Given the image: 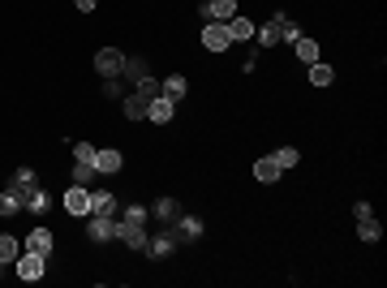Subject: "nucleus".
<instances>
[{"label": "nucleus", "instance_id": "f257e3e1", "mask_svg": "<svg viewBox=\"0 0 387 288\" xmlns=\"http://www.w3.org/2000/svg\"><path fill=\"white\" fill-rule=\"evenodd\" d=\"M254 39H258V47H276V43H293V39H301V26L297 22H288L284 13H276L267 26H254Z\"/></svg>", "mask_w": 387, "mask_h": 288}, {"label": "nucleus", "instance_id": "f03ea898", "mask_svg": "<svg viewBox=\"0 0 387 288\" xmlns=\"http://www.w3.org/2000/svg\"><path fill=\"white\" fill-rule=\"evenodd\" d=\"M39 185H43V181L35 177V168H18V172H13V181L5 185V194H9V198L26 211V202L35 198V189H39Z\"/></svg>", "mask_w": 387, "mask_h": 288}, {"label": "nucleus", "instance_id": "7ed1b4c3", "mask_svg": "<svg viewBox=\"0 0 387 288\" xmlns=\"http://www.w3.org/2000/svg\"><path fill=\"white\" fill-rule=\"evenodd\" d=\"M117 241H125L129 250H142V254H147V241H151V237H147V228H142L138 219L117 215Z\"/></svg>", "mask_w": 387, "mask_h": 288}, {"label": "nucleus", "instance_id": "20e7f679", "mask_svg": "<svg viewBox=\"0 0 387 288\" xmlns=\"http://www.w3.org/2000/svg\"><path fill=\"white\" fill-rule=\"evenodd\" d=\"M95 69H99V77H121L125 52L121 47H99V52H95Z\"/></svg>", "mask_w": 387, "mask_h": 288}, {"label": "nucleus", "instance_id": "39448f33", "mask_svg": "<svg viewBox=\"0 0 387 288\" xmlns=\"http://www.w3.org/2000/svg\"><path fill=\"white\" fill-rule=\"evenodd\" d=\"M86 237L91 241H117V215H86Z\"/></svg>", "mask_w": 387, "mask_h": 288}, {"label": "nucleus", "instance_id": "423d86ee", "mask_svg": "<svg viewBox=\"0 0 387 288\" xmlns=\"http://www.w3.org/2000/svg\"><path fill=\"white\" fill-rule=\"evenodd\" d=\"M43 267H47L43 254H35V250H22V254H18V276H22V280H30V284L43 280Z\"/></svg>", "mask_w": 387, "mask_h": 288}, {"label": "nucleus", "instance_id": "0eeeda50", "mask_svg": "<svg viewBox=\"0 0 387 288\" xmlns=\"http://www.w3.org/2000/svg\"><path fill=\"white\" fill-rule=\"evenodd\" d=\"M228 43H233L228 26H224V22H207V30H202V47H207V52H228Z\"/></svg>", "mask_w": 387, "mask_h": 288}, {"label": "nucleus", "instance_id": "6e6552de", "mask_svg": "<svg viewBox=\"0 0 387 288\" xmlns=\"http://www.w3.org/2000/svg\"><path fill=\"white\" fill-rule=\"evenodd\" d=\"M176 245H181V241H176V232L164 224V228H159V232L151 237V241H147V254H151V259H168V254H172Z\"/></svg>", "mask_w": 387, "mask_h": 288}, {"label": "nucleus", "instance_id": "1a4fd4ad", "mask_svg": "<svg viewBox=\"0 0 387 288\" xmlns=\"http://www.w3.org/2000/svg\"><path fill=\"white\" fill-rule=\"evenodd\" d=\"M64 211L69 215H91V189H82V185H69L64 189Z\"/></svg>", "mask_w": 387, "mask_h": 288}, {"label": "nucleus", "instance_id": "9d476101", "mask_svg": "<svg viewBox=\"0 0 387 288\" xmlns=\"http://www.w3.org/2000/svg\"><path fill=\"white\" fill-rule=\"evenodd\" d=\"M172 232H176V241H181V245H189V241H198V237H202V219L181 211V219L172 224Z\"/></svg>", "mask_w": 387, "mask_h": 288}, {"label": "nucleus", "instance_id": "9b49d317", "mask_svg": "<svg viewBox=\"0 0 387 288\" xmlns=\"http://www.w3.org/2000/svg\"><path fill=\"white\" fill-rule=\"evenodd\" d=\"M151 215H155L159 224H168V228H172V224L181 219V202H176V198H155V202H151Z\"/></svg>", "mask_w": 387, "mask_h": 288}, {"label": "nucleus", "instance_id": "f8f14e48", "mask_svg": "<svg viewBox=\"0 0 387 288\" xmlns=\"http://www.w3.org/2000/svg\"><path fill=\"white\" fill-rule=\"evenodd\" d=\"M52 241H56L52 228H30V237L22 241V250H35V254H43V259H47V254H52Z\"/></svg>", "mask_w": 387, "mask_h": 288}, {"label": "nucleus", "instance_id": "ddd939ff", "mask_svg": "<svg viewBox=\"0 0 387 288\" xmlns=\"http://www.w3.org/2000/svg\"><path fill=\"white\" fill-rule=\"evenodd\" d=\"M233 13H237V0H207V5H202L207 22H228Z\"/></svg>", "mask_w": 387, "mask_h": 288}, {"label": "nucleus", "instance_id": "4468645a", "mask_svg": "<svg viewBox=\"0 0 387 288\" xmlns=\"http://www.w3.org/2000/svg\"><path fill=\"white\" fill-rule=\"evenodd\" d=\"M254 177L263 181V185H276V181L284 177V168L276 164V155H263V159H258V164H254Z\"/></svg>", "mask_w": 387, "mask_h": 288}, {"label": "nucleus", "instance_id": "2eb2a0df", "mask_svg": "<svg viewBox=\"0 0 387 288\" xmlns=\"http://www.w3.org/2000/svg\"><path fill=\"white\" fill-rule=\"evenodd\" d=\"M172 112H176V104H172V99H164V95H155V99L147 104V121L168 125V121H172Z\"/></svg>", "mask_w": 387, "mask_h": 288}, {"label": "nucleus", "instance_id": "dca6fc26", "mask_svg": "<svg viewBox=\"0 0 387 288\" xmlns=\"http://www.w3.org/2000/svg\"><path fill=\"white\" fill-rule=\"evenodd\" d=\"M224 26H228L233 43H250V39H254V22H250V18H241V13H233V18L224 22Z\"/></svg>", "mask_w": 387, "mask_h": 288}, {"label": "nucleus", "instance_id": "f3484780", "mask_svg": "<svg viewBox=\"0 0 387 288\" xmlns=\"http://www.w3.org/2000/svg\"><path fill=\"white\" fill-rule=\"evenodd\" d=\"M91 215H117V198L108 189H91Z\"/></svg>", "mask_w": 387, "mask_h": 288}, {"label": "nucleus", "instance_id": "a211bd4d", "mask_svg": "<svg viewBox=\"0 0 387 288\" xmlns=\"http://www.w3.org/2000/svg\"><path fill=\"white\" fill-rule=\"evenodd\" d=\"M185 91H189V82H185V77L181 73H172V77H164V82H159V95H164V99H185Z\"/></svg>", "mask_w": 387, "mask_h": 288}, {"label": "nucleus", "instance_id": "6ab92c4d", "mask_svg": "<svg viewBox=\"0 0 387 288\" xmlns=\"http://www.w3.org/2000/svg\"><path fill=\"white\" fill-rule=\"evenodd\" d=\"M121 164H125V155H121V151H99V155H95V168H99L104 177L121 172Z\"/></svg>", "mask_w": 387, "mask_h": 288}, {"label": "nucleus", "instance_id": "aec40b11", "mask_svg": "<svg viewBox=\"0 0 387 288\" xmlns=\"http://www.w3.org/2000/svg\"><path fill=\"white\" fill-rule=\"evenodd\" d=\"M357 237H362L366 245L383 241V228H379V219H375V215H362V219H357Z\"/></svg>", "mask_w": 387, "mask_h": 288}, {"label": "nucleus", "instance_id": "412c9836", "mask_svg": "<svg viewBox=\"0 0 387 288\" xmlns=\"http://www.w3.org/2000/svg\"><path fill=\"white\" fill-rule=\"evenodd\" d=\"M104 172L95 168V164H73V185H82V189H91L95 181H99Z\"/></svg>", "mask_w": 387, "mask_h": 288}, {"label": "nucleus", "instance_id": "4be33fe9", "mask_svg": "<svg viewBox=\"0 0 387 288\" xmlns=\"http://www.w3.org/2000/svg\"><path fill=\"white\" fill-rule=\"evenodd\" d=\"M125 121H147V99H138V95H125Z\"/></svg>", "mask_w": 387, "mask_h": 288}, {"label": "nucleus", "instance_id": "5701e85b", "mask_svg": "<svg viewBox=\"0 0 387 288\" xmlns=\"http://www.w3.org/2000/svg\"><path fill=\"white\" fill-rule=\"evenodd\" d=\"M293 47H297V56L305 60V65H314V60H318V43H314L310 35H301V39H293Z\"/></svg>", "mask_w": 387, "mask_h": 288}, {"label": "nucleus", "instance_id": "b1692460", "mask_svg": "<svg viewBox=\"0 0 387 288\" xmlns=\"http://www.w3.org/2000/svg\"><path fill=\"white\" fill-rule=\"evenodd\" d=\"M121 77H129V82H142V77H147V60L125 56V69H121Z\"/></svg>", "mask_w": 387, "mask_h": 288}, {"label": "nucleus", "instance_id": "393cba45", "mask_svg": "<svg viewBox=\"0 0 387 288\" xmlns=\"http://www.w3.org/2000/svg\"><path fill=\"white\" fill-rule=\"evenodd\" d=\"M26 211H30V215H43V211H52V194H47V189L39 185V189H35V198L26 202Z\"/></svg>", "mask_w": 387, "mask_h": 288}, {"label": "nucleus", "instance_id": "a878e982", "mask_svg": "<svg viewBox=\"0 0 387 288\" xmlns=\"http://www.w3.org/2000/svg\"><path fill=\"white\" fill-rule=\"evenodd\" d=\"M18 254H22L18 237H0V263H18Z\"/></svg>", "mask_w": 387, "mask_h": 288}, {"label": "nucleus", "instance_id": "bb28decb", "mask_svg": "<svg viewBox=\"0 0 387 288\" xmlns=\"http://www.w3.org/2000/svg\"><path fill=\"white\" fill-rule=\"evenodd\" d=\"M134 95H138V99H147V104H151L155 95H159V82H155V77L147 73V77H142V82H134Z\"/></svg>", "mask_w": 387, "mask_h": 288}, {"label": "nucleus", "instance_id": "cd10ccee", "mask_svg": "<svg viewBox=\"0 0 387 288\" xmlns=\"http://www.w3.org/2000/svg\"><path fill=\"white\" fill-rule=\"evenodd\" d=\"M331 77H336L331 65H322V60H314V65H310V82L314 86H331Z\"/></svg>", "mask_w": 387, "mask_h": 288}, {"label": "nucleus", "instance_id": "c85d7f7f", "mask_svg": "<svg viewBox=\"0 0 387 288\" xmlns=\"http://www.w3.org/2000/svg\"><path fill=\"white\" fill-rule=\"evenodd\" d=\"M95 155H99V147H91V142H73V164H95Z\"/></svg>", "mask_w": 387, "mask_h": 288}, {"label": "nucleus", "instance_id": "c756f323", "mask_svg": "<svg viewBox=\"0 0 387 288\" xmlns=\"http://www.w3.org/2000/svg\"><path fill=\"white\" fill-rule=\"evenodd\" d=\"M297 159H301V151H297V147H280V151H276V164H280V168H293Z\"/></svg>", "mask_w": 387, "mask_h": 288}, {"label": "nucleus", "instance_id": "7c9ffc66", "mask_svg": "<svg viewBox=\"0 0 387 288\" xmlns=\"http://www.w3.org/2000/svg\"><path fill=\"white\" fill-rule=\"evenodd\" d=\"M121 215H125V219H138V224H147V219H151V206H138V202H134V206H125Z\"/></svg>", "mask_w": 387, "mask_h": 288}, {"label": "nucleus", "instance_id": "2f4dec72", "mask_svg": "<svg viewBox=\"0 0 387 288\" xmlns=\"http://www.w3.org/2000/svg\"><path fill=\"white\" fill-rule=\"evenodd\" d=\"M104 95H108V99H121V95H125V82H121V77H104Z\"/></svg>", "mask_w": 387, "mask_h": 288}, {"label": "nucleus", "instance_id": "473e14b6", "mask_svg": "<svg viewBox=\"0 0 387 288\" xmlns=\"http://www.w3.org/2000/svg\"><path fill=\"white\" fill-rule=\"evenodd\" d=\"M18 211H22V206H18V202H13L9 194H0V215H18Z\"/></svg>", "mask_w": 387, "mask_h": 288}, {"label": "nucleus", "instance_id": "72a5a7b5", "mask_svg": "<svg viewBox=\"0 0 387 288\" xmlns=\"http://www.w3.org/2000/svg\"><path fill=\"white\" fill-rule=\"evenodd\" d=\"M73 5H78V9H82V13H91L95 5H99V0H73Z\"/></svg>", "mask_w": 387, "mask_h": 288}, {"label": "nucleus", "instance_id": "f704fd0d", "mask_svg": "<svg viewBox=\"0 0 387 288\" xmlns=\"http://www.w3.org/2000/svg\"><path fill=\"white\" fill-rule=\"evenodd\" d=\"M0 271H5V263H0Z\"/></svg>", "mask_w": 387, "mask_h": 288}]
</instances>
